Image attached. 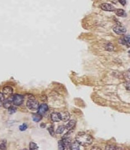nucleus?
Here are the masks:
<instances>
[{"label":"nucleus","mask_w":130,"mask_h":150,"mask_svg":"<svg viewBox=\"0 0 130 150\" xmlns=\"http://www.w3.org/2000/svg\"><path fill=\"white\" fill-rule=\"evenodd\" d=\"M38 148V146L37 144L34 142L30 143V149H36Z\"/></svg>","instance_id":"a211bd4d"},{"label":"nucleus","mask_w":130,"mask_h":150,"mask_svg":"<svg viewBox=\"0 0 130 150\" xmlns=\"http://www.w3.org/2000/svg\"><path fill=\"white\" fill-rule=\"evenodd\" d=\"M116 14L117 16H120V17H126V13L123 9H117L116 10Z\"/></svg>","instance_id":"4468645a"},{"label":"nucleus","mask_w":130,"mask_h":150,"mask_svg":"<svg viewBox=\"0 0 130 150\" xmlns=\"http://www.w3.org/2000/svg\"><path fill=\"white\" fill-rule=\"evenodd\" d=\"M65 129V127L61 126L57 128V129L56 130L55 133L57 134H62V133L64 132Z\"/></svg>","instance_id":"2eb2a0df"},{"label":"nucleus","mask_w":130,"mask_h":150,"mask_svg":"<svg viewBox=\"0 0 130 150\" xmlns=\"http://www.w3.org/2000/svg\"><path fill=\"white\" fill-rule=\"evenodd\" d=\"M113 31H114L116 34L118 35H123L126 33V29L124 27L122 26L121 25H117L113 28Z\"/></svg>","instance_id":"20e7f679"},{"label":"nucleus","mask_w":130,"mask_h":150,"mask_svg":"<svg viewBox=\"0 0 130 150\" xmlns=\"http://www.w3.org/2000/svg\"><path fill=\"white\" fill-rule=\"evenodd\" d=\"M3 106L6 109H9L10 106H11V101L10 100H6L5 102L3 103Z\"/></svg>","instance_id":"dca6fc26"},{"label":"nucleus","mask_w":130,"mask_h":150,"mask_svg":"<svg viewBox=\"0 0 130 150\" xmlns=\"http://www.w3.org/2000/svg\"><path fill=\"white\" fill-rule=\"evenodd\" d=\"M13 89L11 87L6 86L3 88V93L6 95H10L13 93Z\"/></svg>","instance_id":"9d476101"},{"label":"nucleus","mask_w":130,"mask_h":150,"mask_svg":"<svg viewBox=\"0 0 130 150\" xmlns=\"http://www.w3.org/2000/svg\"><path fill=\"white\" fill-rule=\"evenodd\" d=\"M6 143L5 141H3L0 144V149H6Z\"/></svg>","instance_id":"b1692460"},{"label":"nucleus","mask_w":130,"mask_h":150,"mask_svg":"<svg viewBox=\"0 0 130 150\" xmlns=\"http://www.w3.org/2000/svg\"><path fill=\"white\" fill-rule=\"evenodd\" d=\"M76 121L74 120H70V122L66 124L65 128L67 129H69V130L71 131V129H72L75 127V126H76Z\"/></svg>","instance_id":"9b49d317"},{"label":"nucleus","mask_w":130,"mask_h":150,"mask_svg":"<svg viewBox=\"0 0 130 150\" xmlns=\"http://www.w3.org/2000/svg\"><path fill=\"white\" fill-rule=\"evenodd\" d=\"M28 128V126L26 124H22V126H20L19 127V129L21 131H25Z\"/></svg>","instance_id":"aec40b11"},{"label":"nucleus","mask_w":130,"mask_h":150,"mask_svg":"<svg viewBox=\"0 0 130 150\" xmlns=\"http://www.w3.org/2000/svg\"><path fill=\"white\" fill-rule=\"evenodd\" d=\"M60 115H61V120L64 121V122H67V121H68L70 118V115L69 114V112L67 111L61 112Z\"/></svg>","instance_id":"1a4fd4ad"},{"label":"nucleus","mask_w":130,"mask_h":150,"mask_svg":"<svg viewBox=\"0 0 130 150\" xmlns=\"http://www.w3.org/2000/svg\"><path fill=\"white\" fill-rule=\"evenodd\" d=\"M119 3L121 4V5H125L126 3V0H118Z\"/></svg>","instance_id":"a878e982"},{"label":"nucleus","mask_w":130,"mask_h":150,"mask_svg":"<svg viewBox=\"0 0 130 150\" xmlns=\"http://www.w3.org/2000/svg\"><path fill=\"white\" fill-rule=\"evenodd\" d=\"M129 41H130L129 35H128V36H124L123 38L120 39L119 42H120V43L122 44L126 45L129 47Z\"/></svg>","instance_id":"6e6552de"},{"label":"nucleus","mask_w":130,"mask_h":150,"mask_svg":"<svg viewBox=\"0 0 130 150\" xmlns=\"http://www.w3.org/2000/svg\"><path fill=\"white\" fill-rule=\"evenodd\" d=\"M0 101H5V96H4V94L1 92H0Z\"/></svg>","instance_id":"393cba45"},{"label":"nucleus","mask_w":130,"mask_h":150,"mask_svg":"<svg viewBox=\"0 0 130 150\" xmlns=\"http://www.w3.org/2000/svg\"><path fill=\"white\" fill-rule=\"evenodd\" d=\"M70 149L78 150L80 149V144L76 141L75 142H71L70 145Z\"/></svg>","instance_id":"f8f14e48"},{"label":"nucleus","mask_w":130,"mask_h":150,"mask_svg":"<svg viewBox=\"0 0 130 150\" xmlns=\"http://www.w3.org/2000/svg\"><path fill=\"white\" fill-rule=\"evenodd\" d=\"M100 149V148H99V147H92L91 149Z\"/></svg>","instance_id":"cd10ccee"},{"label":"nucleus","mask_w":130,"mask_h":150,"mask_svg":"<svg viewBox=\"0 0 130 150\" xmlns=\"http://www.w3.org/2000/svg\"><path fill=\"white\" fill-rule=\"evenodd\" d=\"M48 110V106L45 103L41 104V105L39 106L38 109V113L41 115H44L46 112Z\"/></svg>","instance_id":"39448f33"},{"label":"nucleus","mask_w":130,"mask_h":150,"mask_svg":"<svg viewBox=\"0 0 130 150\" xmlns=\"http://www.w3.org/2000/svg\"><path fill=\"white\" fill-rule=\"evenodd\" d=\"M58 148L61 149H65V145L62 140L58 141Z\"/></svg>","instance_id":"f3484780"},{"label":"nucleus","mask_w":130,"mask_h":150,"mask_svg":"<svg viewBox=\"0 0 130 150\" xmlns=\"http://www.w3.org/2000/svg\"><path fill=\"white\" fill-rule=\"evenodd\" d=\"M12 102L16 106H20L23 103L24 97L20 94H15L12 97Z\"/></svg>","instance_id":"7ed1b4c3"},{"label":"nucleus","mask_w":130,"mask_h":150,"mask_svg":"<svg viewBox=\"0 0 130 150\" xmlns=\"http://www.w3.org/2000/svg\"><path fill=\"white\" fill-rule=\"evenodd\" d=\"M106 149H121V148L119 147L114 146H107Z\"/></svg>","instance_id":"4be33fe9"},{"label":"nucleus","mask_w":130,"mask_h":150,"mask_svg":"<svg viewBox=\"0 0 130 150\" xmlns=\"http://www.w3.org/2000/svg\"><path fill=\"white\" fill-rule=\"evenodd\" d=\"M8 109H9V113L10 114H12L15 113L16 111V109L14 106H10Z\"/></svg>","instance_id":"6ab92c4d"},{"label":"nucleus","mask_w":130,"mask_h":150,"mask_svg":"<svg viewBox=\"0 0 130 150\" xmlns=\"http://www.w3.org/2000/svg\"><path fill=\"white\" fill-rule=\"evenodd\" d=\"M76 141L80 145L82 146H88L93 143V138L89 134H86L85 132H80L76 135Z\"/></svg>","instance_id":"f257e3e1"},{"label":"nucleus","mask_w":130,"mask_h":150,"mask_svg":"<svg viewBox=\"0 0 130 150\" xmlns=\"http://www.w3.org/2000/svg\"><path fill=\"white\" fill-rule=\"evenodd\" d=\"M51 120L54 122H58L61 120V115L59 112H53L51 114Z\"/></svg>","instance_id":"0eeeda50"},{"label":"nucleus","mask_w":130,"mask_h":150,"mask_svg":"<svg viewBox=\"0 0 130 150\" xmlns=\"http://www.w3.org/2000/svg\"><path fill=\"white\" fill-rule=\"evenodd\" d=\"M27 106L31 110H37L38 109L39 103L34 99H29L27 102Z\"/></svg>","instance_id":"f03ea898"},{"label":"nucleus","mask_w":130,"mask_h":150,"mask_svg":"<svg viewBox=\"0 0 130 150\" xmlns=\"http://www.w3.org/2000/svg\"><path fill=\"white\" fill-rule=\"evenodd\" d=\"M45 127H46V124L44 123H42V124H40V127L41 128H45Z\"/></svg>","instance_id":"bb28decb"},{"label":"nucleus","mask_w":130,"mask_h":150,"mask_svg":"<svg viewBox=\"0 0 130 150\" xmlns=\"http://www.w3.org/2000/svg\"><path fill=\"white\" fill-rule=\"evenodd\" d=\"M106 49L107 50V51H113V46L111 43H108L107 46H106Z\"/></svg>","instance_id":"5701e85b"},{"label":"nucleus","mask_w":130,"mask_h":150,"mask_svg":"<svg viewBox=\"0 0 130 150\" xmlns=\"http://www.w3.org/2000/svg\"><path fill=\"white\" fill-rule=\"evenodd\" d=\"M100 7L102 10L107 11H113L116 10L115 7L110 3H103L100 6Z\"/></svg>","instance_id":"423d86ee"},{"label":"nucleus","mask_w":130,"mask_h":150,"mask_svg":"<svg viewBox=\"0 0 130 150\" xmlns=\"http://www.w3.org/2000/svg\"><path fill=\"white\" fill-rule=\"evenodd\" d=\"M48 132H49L50 133V134H51V136H54V128H53V126H51L50 127H49L48 128Z\"/></svg>","instance_id":"412c9836"},{"label":"nucleus","mask_w":130,"mask_h":150,"mask_svg":"<svg viewBox=\"0 0 130 150\" xmlns=\"http://www.w3.org/2000/svg\"><path fill=\"white\" fill-rule=\"evenodd\" d=\"M32 118L34 122H39L42 119V115H40L39 114H34L32 116Z\"/></svg>","instance_id":"ddd939ff"},{"label":"nucleus","mask_w":130,"mask_h":150,"mask_svg":"<svg viewBox=\"0 0 130 150\" xmlns=\"http://www.w3.org/2000/svg\"><path fill=\"white\" fill-rule=\"evenodd\" d=\"M2 105V101H0V106H1Z\"/></svg>","instance_id":"c85d7f7f"}]
</instances>
